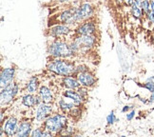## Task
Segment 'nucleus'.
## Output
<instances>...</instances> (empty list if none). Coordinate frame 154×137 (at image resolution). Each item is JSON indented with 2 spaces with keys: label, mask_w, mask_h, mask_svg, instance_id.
<instances>
[{
  "label": "nucleus",
  "mask_w": 154,
  "mask_h": 137,
  "mask_svg": "<svg viewBox=\"0 0 154 137\" xmlns=\"http://www.w3.org/2000/svg\"><path fill=\"white\" fill-rule=\"evenodd\" d=\"M75 63L70 59L66 58H52L47 64V70L57 76H69L74 74Z\"/></svg>",
  "instance_id": "1"
},
{
  "label": "nucleus",
  "mask_w": 154,
  "mask_h": 137,
  "mask_svg": "<svg viewBox=\"0 0 154 137\" xmlns=\"http://www.w3.org/2000/svg\"><path fill=\"white\" fill-rule=\"evenodd\" d=\"M48 54L51 58H66L72 59L74 57L69 47V41L62 38L53 39L48 45Z\"/></svg>",
  "instance_id": "2"
},
{
  "label": "nucleus",
  "mask_w": 154,
  "mask_h": 137,
  "mask_svg": "<svg viewBox=\"0 0 154 137\" xmlns=\"http://www.w3.org/2000/svg\"><path fill=\"white\" fill-rule=\"evenodd\" d=\"M45 129L51 132L53 134H61L69 126V118L64 112H54L47 118L41 125Z\"/></svg>",
  "instance_id": "3"
},
{
  "label": "nucleus",
  "mask_w": 154,
  "mask_h": 137,
  "mask_svg": "<svg viewBox=\"0 0 154 137\" xmlns=\"http://www.w3.org/2000/svg\"><path fill=\"white\" fill-rule=\"evenodd\" d=\"M20 92V86L16 82H11V84L1 88L0 91V104L1 106H7L13 102V100L18 95Z\"/></svg>",
  "instance_id": "4"
},
{
  "label": "nucleus",
  "mask_w": 154,
  "mask_h": 137,
  "mask_svg": "<svg viewBox=\"0 0 154 137\" xmlns=\"http://www.w3.org/2000/svg\"><path fill=\"white\" fill-rule=\"evenodd\" d=\"M74 42L79 47V54L81 52H86L91 51L97 45V37L94 35H76L72 38Z\"/></svg>",
  "instance_id": "5"
},
{
  "label": "nucleus",
  "mask_w": 154,
  "mask_h": 137,
  "mask_svg": "<svg viewBox=\"0 0 154 137\" xmlns=\"http://www.w3.org/2000/svg\"><path fill=\"white\" fill-rule=\"evenodd\" d=\"M94 14V8L90 2H83L79 3L76 6V21L80 24L83 21L91 19V17Z\"/></svg>",
  "instance_id": "6"
},
{
  "label": "nucleus",
  "mask_w": 154,
  "mask_h": 137,
  "mask_svg": "<svg viewBox=\"0 0 154 137\" xmlns=\"http://www.w3.org/2000/svg\"><path fill=\"white\" fill-rule=\"evenodd\" d=\"M54 114V106L52 103L42 102L36 107L34 114V120L42 125L47 118Z\"/></svg>",
  "instance_id": "7"
},
{
  "label": "nucleus",
  "mask_w": 154,
  "mask_h": 137,
  "mask_svg": "<svg viewBox=\"0 0 154 137\" xmlns=\"http://www.w3.org/2000/svg\"><path fill=\"white\" fill-rule=\"evenodd\" d=\"M76 6L72 5L66 10L62 11L57 16V21L61 24H66L69 26H77L78 23L76 21Z\"/></svg>",
  "instance_id": "8"
},
{
  "label": "nucleus",
  "mask_w": 154,
  "mask_h": 137,
  "mask_svg": "<svg viewBox=\"0 0 154 137\" xmlns=\"http://www.w3.org/2000/svg\"><path fill=\"white\" fill-rule=\"evenodd\" d=\"M72 33V30L70 29V26L61 23L51 26L48 31V35L50 37H52L53 39H57V38L63 39L64 37H67Z\"/></svg>",
  "instance_id": "9"
},
{
  "label": "nucleus",
  "mask_w": 154,
  "mask_h": 137,
  "mask_svg": "<svg viewBox=\"0 0 154 137\" xmlns=\"http://www.w3.org/2000/svg\"><path fill=\"white\" fill-rule=\"evenodd\" d=\"M96 33H97L96 24L91 19L81 22L74 29V34L76 35H94Z\"/></svg>",
  "instance_id": "10"
},
{
  "label": "nucleus",
  "mask_w": 154,
  "mask_h": 137,
  "mask_svg": "<svg viewBox=\"0 0 154 137\" xmlns=\"http://www.w3.org/2000/svg\"><path fill=\"white\" fill-rule=\"evenodd\" d=\"M19 119L15 116H10L3 121L1 123V128L3 129L6 136H15L19 127Z\"/></svg>",
  "instance_id": "11"
},
{
  "label": "nucleus",
  "mask_w": 154,
  "mask_h": 137,
  "mask_svg": "<svg viewBox=\"0 0 154 137\" xmlns=\"http://www.w3.org/2000/svg\"><path fill=\"white\" fill-rule=\"evenodd\" d=\"M15 78V68L8 67L1 70L0 73V87L4 88L14 81Z\"/></svg>",
  "instance_id": "12"
},
{
  "label": "nucleus",
  "mask_w": 154,
  "mask_h": 137,
  "mask_svg": "<svg viewBox=\"0 0 154 137\" xmlns=\"http://www.w3.org/2000/svg\"><path fill=\"white\" fill-rule=\"evenodd\" d=\"M77 79L80 82L81 86H84L87 88H93L96 85L97 83V78L96 76L94 75L91 70L85 71V73H81L79 74L76 75Z\"/></svg>",
  "instance_id": "13"
},
{
  "label": "nucleus",
  "mask_w": 154,
  "mask_h": 137,
  "mask_svg": "<svg viewBox=\"0 0 154 137\" xmlns=\"http://www.w3.org/2000/svg\"><path fill=\"white\" fill-rule=\"evenodd\" d=\"M42 102H43L42 99H41V97L37 93H35V94L26 93L21 97L22 105L24 107H26V108H28V109L36 108V107Z\"/></svg>",
  "instance_id": "14"
},
{
  "label": "nucleus",
  "mask_w": 154,
  "mask_h": 137,
  "mask_svg": "<svg viewBox=\"0 0 154 137\" xmlns=\"http://www.w3.org/2000/svg\"><path fill=\"white\" fill-rule=\"evenodd\" d=\"M56 105H57L58 110L60 111L61 112H64V114H69V112L70 111H72L73 108H75V107H77L76 104L73 102L72 100L64 97V96H62V95H61V97L57 100Z\"/></svg>",
  "instance_id": "15"
},
{
  "label": "nucleus",
  "mask_w": 154,
  "mask_h": 137,
  "mask_svg": "<svg viewBox=\"0 0 154 137\" xmlns=\"http://www.w3.org/2000/svg\"><path fill=\"white\" fill-rule=\"evenodd\" d=\"M32 123L28 120V119H25V120H22L19 123V127L18 129H17L16 132V137H28L31 136L32 132Z\"/></svg>",
  "instance_id": "16"
},
{
  "label": "nucleus",
  "mask_w": 154,
  "mask_h": 137,
  "mask_svg": "<svg viewBox=\"0 0 154 137\" xmlns=\"http://www.w3.org/2000/svg\"><path fill=\"white\" fill-rule=\"evenodd\" d=\"M62 96L69 98L70 100H72L73 102L76 104L77 107H81L83 104L85 103L84 99L82 98V96L79 94V92L76 90H69V89H65L62 92Z\"/></svg>",
  "instance_id": "17"
},
{
  "label": "nucleus",
  "mask_w": 154,
  "mask_h": 137,
  "mask_svg": "<svg viewBox=\"0 0 154 137\" xmlns=\"http://www.w3.org/2000/svg\"><path fill=\"white\" fill-rule=\"evenodd\" d=\"M37 94L41 97L43 102L52 103L53 101H54V93H53L52 90L50 87L46 85H40Z\"/></svg>",
  "instance_id": "18"
},
{
  "label": "nucleus",
  "mask_w": 154,
  "mask_h": 137,
  "mask_svg": "<svg viewBox=\"0 0 154 137\" xmlns=\"http://www.w3.org/2000/svg\"><path fill=\"white\" fill-rule=\"evenodd\" d=\"M61 84L64 87V89H69V90H77V89H79L81 87L80 82L77 79V77L74 75L62 77Z\"/></svg>",
  "instance_id": "19"
},
{
  "label": "nucleus",
  "mask_w": 154,
  "mask_h": 137,
  "mask_svg": "<svg viewBox=\"0 0 154 137\" xmlns=\"http://www.w3.org/2000/svg\"><path fill=\"white\" fill-rule=\"evenodd\" d=\"M40 88V82L37 76H32L31 78L29 79V81L27 82L26 85V89L25 91L27 93H32V94H35L38 92V90Z\"/></svg>",
  "instance_id": "20"
},
{
  "label": "nucleus",
  "mask_w": 154,
  "mask_h": 137,
  "mask_svg": "<svg viewBox=\"0 0 154 137\" xmlns=\"http://www.w3.org/2000/svg\"><path fill=\"white\" fill-rule=\"evenodd\" d=\"M130 13H131V15L135 19H141V18H143V16H145L141 7L135 2H133L131 6H130Z\"/></svg>",
  "instance_id": "21"
},
{
  "label": "nucleus",
  "mask_w": 154,
  "mask_h": 137,
  "mask_svg": "<svg viewBox=\"0 0 154 137\" xmlns=\"http://www.w3.org/2000/svg\"><path fill=\"white\" fill-rule=\"evenodd\" d=\"M91 70L90 68H88V66H87V65L85 64H79V65H76L75 66V69H74V76H76L77 74H79L81 73H85V71H88Z\"/></svg>",
  "instance_id": "22"
},
{
  "label": "nucleus",
  "mask_w": 154,
  "mask_h": 137,
  "mask_svg": "<svg viewBox=\"0 0 154 137\" xmlns=\"http://www.w3.org/2000/svg\"><path fill=\"white\" fill-rule=\"evenodd\" d=\"M140 7H141L142 11H143L144 15L147 14L150 11V0H143Z\"/></svg>",
  "instance_id": "23"
},
{
  "label": "nucleus",
  "mask_w": 154,
  "mask_h": 137,
  "mask_svg": "<svg viewBox=\"0 0 154 137\" xmlns=\"http://www.w3.org/2000/svg\"><path fill=\"white\" fill-rule=\"evenodd\" d=\"M76 91L79 92V94L81 95L82 98L84 99V101L86 102L87 99H88V88L84 87V86H81L79 89H77Z\"/></svg>",
  "instance_id": "24"
},
{
  "label": "nucleus",
  "mask_w": 154,
  "mask_h": 137,
  "mask_svg": "<svg viewBox=\"0 0 154 137\" xmlns=\"http://www.w3.org/2000/svg\"><path fill=\"white\" fill-rule=\"evenodd\" d=\"M117 121H118V119H117V117H116V115L114 114V111H111L108 114V116H106V123H108V125H113Z\"/></svg>",
  "instance_id": "25"
},
{
  "label": "nucleus",
  "mask_w": 154,
  "mask_h": 137,
  "mask_svg": "<svg viewBox=\"0 0 154 137\" xmlns=\"http://www.w3.org/2000/svg\"><path fill=\"white\" fill-rule=\"evenodd\" d=\"M81 114H82L81 107H75V108H73L72 111L69 112V114L72 116V117H73V118H78V117H80Z\"/></svg>",
  "instance_id": "26"
},
{
  "label": "nucleus",
  "mask_w": 154,
  "mask_h": 137,
  "mask_svg": "<svg viewBox=\"0 0 154 137\" xmlns=\"http://www.w3.org/2000/svg\"><path fill=\"white\" fill-rule=\"evenodd\" d=\"M143 87L146 89V91H149L150 93L154 92V85L150 84V83H149V82H145V83H144V85H143Z\"/></svg>",
  "instance_id": "27"
},
{
  "label": "nucleus",
  "mask_w": 154,
  "mask_h": 137,
  "mask_svg": "<svg viewBox=\"0 0 154 137\" xmlns=\"http://www.w3.org/2000/svg\"><path fill=\"white\" fill-rule=\"evenodd\" d=\"M135 114H136L135 110H131L130 111L127 112V114H126V119H127L128 121H131L132 119L135 117Z\"/></svg>",
  "instance_id": "28"
},
{
  "label": "nucleus",
  "mask_w": 154,
  "mask_h": 137,
  "mask_svg": "<svg viewBox=\"0 0 154 137\" xmlns=\"http://www.w3.org/2000/svg\"><path fill=\"white\" fill-rule=\"evenodd\" d=\"M56 4H69V3H72V0H53Z\"/></svg>",
  "instance_id": "29"
},
{
  "label": "nucleus",
  "mask_w": 154,
  "mask_h": 137,
  "mask_svg": "<svg viewBox=\"0 0 154 137\" xmlns=\"http://www.w3.org/2000/svg\"><path fill=\"white\" fill-rule=\"evenodd\" d=\"M133 110V106H130V105H126L123 107L122 109V112H128L129 111Z\"/></svg>",
  "instance_id": "30"
},
{
  "label": "nucleus",
  "mask_w": 154,
  "mask_h": 137,
  "mask_svg": "<svg viewBox=\"0 0 154 137\" xmlns=\"http://www.w3.org/2000/svg\"><path fill=\"white\" fill-rule=\"evenodd\" d=\"M147 104H154V92H152L149 98L147 99Z\"/></svg>",
  "instance_id": "31"
},
{
  "label": "nucleus",
  "mask_w": 154,
  "mask_h": 137,
  "mask_svg": "<svg viewBox=\"0 0 154 137\" xmlns=\"http://www.w3.org/2000/svg\"><path fill=\"white\" fill-rule=\"evenodd\" d=\"M146 82H149V83H150V84L154 85V75H152V76H149V77H147L146 80Z\"/></svg>",
  "instance_id": "32"
},
{
  "label": "nucleus",
  "mask_w": 154,
  "mask_h": 137,
  "mask_svg": "<svg viewBox=\"0 0 154 137\" xmlns=\"http://www.w3.org/2000/svg\"><path fill=\"white\" fill-rule=\"evenodd\" d=\"M124 2H125V4L126 5H128V6H131V4L134 2V0H124Z\"/></svg>",
  "instance_id": "33"
},
{
  "label": "nucleus",
  "mask_w": 154,
  "mask_h": 137,
  "mask_svg": "<svg viewBox=\"0 0 154 137\" xmlns=\"http://www.w3.org/2000/svg\"><path fill=\"white\" fill-rule=\"evenodd\" d=\"M150 11L154 13V0H150Z\"/></svg>",
  "instance_id": "34"
},
{
  "label": "nucleus",
  "mask_w": 154,
  "mask_h": 137,
  "mask_svg": "<svg viewBox=\"0 0 154 137\" xmlns=\"http://www.w3.org/2000/svg\"><path fill=\"white\" fill-rule=\"evenodd\" d=\"M142 1H143V0H134V2L137 4L138 6H141V3H142Z\"/></svg>",
  "instance_id": "35"
},
{
  "label": "nucleus",
  "mask_w": 154,
  "mask_h": 137,
  "mask_svg": "<svg viewBox=\"0 0 154 137\" xmlns=\"http://www.w3.org/2000/svg\"><path fill=\"white\" fill-rule=\"evenodd\" d=\"M74 2H75V3H80V2H81V0H72V4L73 5Z\"/></svg>",
  "instance_id": "36"
},
{
  "label": "nucleus",
  "mask_w": 154,
  "mask_h": 137,
  "mask_svg": "<svg viewBox=\"0 0 154 137\" xmlns=\"http://www.w3.org/2000/svg\"><path fill=\"white\" fill-rule=\"evenodd\" d=\"M153 27H154V23H153Z\"/></svg>",
  "instance_id": "37"
}]
</instances>
